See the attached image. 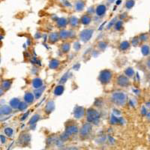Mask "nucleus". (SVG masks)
Returning a JSON list of instances; mask_svg holds the SVG:
<instances>
[{"label": "nucleus", "instance_id": "nucleus-1", "mask_svg": "<svg viewBox=\"0 0 150 150\" xmlns=\"http://www.w3.org/2000/svg\"><path fill=\"white\" fill-rule=\"evenodd\" d=\"M112 98H113V101L116 102V104H119L120 106L123 105L125 102V100H126L125 95L122 92H116V93L113 94Z\"/></svg>", "mask_w": 150, "mask_h": 150}, {"label": "nucleus", "instance_id": "nucleus-2", "mask_svg": "<svg viewBox=\"0 0 150 150\" xmlns=\"http://www.w3.org/2000/svg\"><path fill=\"white\" fill-rule=\"evenodd\" d=\"M98 114L95 110L89 109L87 112V120L89 122H96L98 120Z\"/></svg>", "mask_w": 150, "mask_h": 150}, {"label": "nucleus", "instance_id": "nucleus-3", "mask_svg": "<svg viewBox=\"0 0 150 150\" xmlns=\"http://www.w3.org/2000/svg\"><path fill=\"white\" fill-rule=\"evenodd\" d=\"M111 77H112V74H111V72L110 71L106 70L103 71L101 72V74H100L99 79H100L101 83H108L110 81Z\"/></svg>", "mask_w": 150, "mask_h": 150}, {"label": "nucleus", "instance_id": "nucleus-4", "mask_svg": "<svg viewBox=\"0 0 150 150\" xmlns=\"http://www.w3.org/2000/svg\"><path fill=\"white\" fill-rule=\"evenodd\" d=\"M92 33H93V31L91 29H86V30L83 31L82 33L80 34V38L84 41H89L90 38L92 37Z\"/></svg>", "mask_w": 150, "mask_h": 150}, {"label": "nucleus", "instance_id": "nucleus-5", "mask_svg": "<svg viewBox=\"0 0 150 150\" xmlns=\"http://www.w3.org/2000/svg\"><path fill=\"white\" fill-rule=\"evenodd\" d=\"M117 80L118 84L120 86H128V84H129L128 79L125 76H123V75L120 76V77H118Z\"/></svg>", "mask_w": 150, "mask_h": 150}, {"label": "nucleus", "instance_id": "nucleus-6", "mask_svg": "<svg viewBox=\"0 0 150 150\" xmlns=\"http://www.w3.org/2000/svg\"><path fill=\"white\" fill-rule=\"evenodd\" d=\"M91 129H92V126H91L90 124L84 125L80 130V134L82 136H86L90 132Z\"/></svg>", "mask_w": 150, "mask_h": 150}, {"label": "nucleus", "instance_id": "nucleus-7", "mask_svg": "<svg viewBox=\"0 0 150 150\" xmlns=\"http://www.w3.org/2000/svg\"><path fill=\"white\" fill-rule=\"evenodd\" d=\"M84 115V110L83 108H80V107H77L76 108L74 111V116L77 119L79 118H81Z\"/></svg>", "mask_w": 150, "mask_h": 150}, {"label": "nucleus", "instance_id": "nucleus-8", "mask_svg": "<svg viewBox=\"0 0 150 150\" xmlns=\"http://www.w3.org/2000/svg\"><path fill=\"white\" fill-rule=\"evenodd\" d=\"M78 131V129H77V126H74V125H71V126L68 127V128L65 131V133L67 134L68 135H71L73 134H76Z\"/></svg>", "mask_w": 150, "mask_h": 150}, {"label": "nucleus", "instance_id": "nucleus-9", "mask_svg": "<svg viewBox=\"0 0 150 150\" xmlns=\"http://www.w3.org/2000/svg\"><path fill=\"white\" fill-rule=\"evenodd\" d=\"M33 85L34 86V88H35V89H39V88L42 87V81L40 79L36 78L33 80Z\"/></svg>", "mask_w": 150, "mask_h": 150}, {"label": "nucleus", "instance_id": "nucleus-10", "mask_svg": "<svg viewBox=\"0 0 150 150\" xmlns=\"http://www.w3.org/2000/svg\"><path fill=\"white\" fill-rule=\"evenodd\" d=\"M106 12V7L104 5H99L97 8V14L98 16H102L103 14H104V13Z\"/></svg>", "mask_w": 150, "mask_h": 150}, {"label": "nucleus", "instance_id": "nucleus-11", "mask_svg": "<svg viewBox=\"0 0 150 150\" xmlns=\"http://www.w3.org/2000/svg\"><path fill=\"white\" fill-rule=\"evenodd\" d=\"M1 111H2V113H3V114L8 115L11 112V108L9 107V106L5 105L3 106V107H2V108H1Z\"/></svg>", "mask_w": 150, "mask_h": 150}, {"label": "nucleus", "instance_id": "nucleus-12", "mask_svg": "<svg viewBox=\"0 0 150 150\" xmlns=\"http://www.w3.org/2000/svg\"><path fill=\"white\" fill-rule=\"evenodd\" d=\"M33 100H34V96L33 94L30 93V92H28L25 95V101L27 103H31L33 102Z\"/></svg>", "mask_w": 150, "mask_h": 150}, {"label": "nucleus", "instance_id": "nucleus-13", "mask_svg": "<svg viewBox=\"0 0 150 150\" xmlns=\"http://www.w3.org/2000/svg\"><path fill=\"white\" fill-rule=\"evenodd\" d=\"M10 104L11 107H13L14 108H19V106L21 104V102L19 100H17V98H14L13 100H11L10 102Z\"/></svg>", "mask_w": 150, "mask_h": 150}, {"label": "nucleus", "instance_id": "nucleus-14", "mask_svg": "<svg viewBox=\"0 0 150 150\" xmlns=\"http://www.w3.org/2000/svg\"><path fill=\"white\" fill-rule=\"evenodd\" d=\"M54 109V104H53V102H51V101H50L46 106V111L47 113L49 112H51L52 110Z\"/></svg>", "mask_w": 150, "mask_h": 150}, {"label": "nucleus", "instance_id": "nucleus-15", "mask_svg": "<svg viewBox=\"0 0 150 150\" xmlns=\"http://www.w3.org/2000/svg\"><path fill=\"white\" fill-rule=\"evenodd\" d=\"M84 8V3L81 1H78L75 4V8L77 11H82Z\"/></svg>", "mask_w": 150, "mask_h": 150}, {"label": "nucleus", "instance_id": "nucleus-16", "mask_svg": "<svg viewBox=\"0 0 150 150\" xmlns=\"http://www.w3.org/2000/svg\"><path fill=\"white\" fill-rule=\"evenodd\" d=\"M63 91H64V87L62 86H57L56 89H55L54 93L55 95L59 96V95H61V94L63 92Z\"/></svg>", "mask_w": 150, "mask_h": 150}, {"label": "nucleus", "instance_id": "nucleus-17", "mask_svg": "<svg viewBox=\"0 0 150 150\" xmlns=\"http://www.w3.org/2000/svg\"><path fill=\"white\" fill-rule=\"evenodd\" d=\"M91 21V18L88 15H84L81 18V22L83 24H89Z\"/></svg>", "mask_w": 150, "mask_h": 150}, {"label": "nucleus", "instance_id": "nucleus-18", "mask_svg": "<svg viewBox=\"0 0 150 150\" xmlns=\"http://www.w3.org/2000/svg\"><path fill=\"white\" fill-rule=\"evenodd\" d=\"M59 38V35L57 33H53V34L50 35V42H55L58 40Z\"/></svg>", "mask_w": 150, "mask_h": 150}, {"label": "nucleus", "instance_id": "nucleus-19", "mask_svg": "<svg viewBox=\"0 0 150 150\" xmlns=\"http://www.w3.org/2000/svg\"><path fill=\"white\" fill-rule=\"evenodd\" d=\"M39 118H40L39 115H38V114L35 115V116H33V117L32 118V119H31L30 121H29V125L35 124V123L36 122L38 121V120H39Z\"/></svg>", "mask_w": 150, "mask_h": 150}, {"label": "nucleus", "instance_id": "nucleus-20", "mask_svg": "<svg viewBox=\"0 0 150 150\" xmlns=\"http://www.w3.org/2000/svg\"><path fill=\"white\" fill-rule=\"evenodd\" d=\"M57 23H58L59 26H60V27H63V26H65V25H66L67 21H65V19L61 18L57 21Z\"/></svg>", "mask_w": 150, "mask_h": 150}, {"label": "nucleus", "instance_id": "nucleus-21", "mask_svg": "<svg viewBox=\"0 0 150 150\" xmlns=\"http://www.w3.org/2000/svg\"><path fill=\"white\" fill-rule=\"evenodd\" d=\"M11 83H9L8 80H5L2 83V88H4L5 89H8L10 88Z\"/></svg>", "mask_w": 150, "mask_h": 150}, {"label": "nucleus", "instance_id": "nucleus-22", "mask_svg": "<svg viewBox=\"0 0 150 150\" xmlns=\"http://www.w3.org/2000/svg\"><path fill=\"white\" fill-rule=\"evenodd\" d=\"M69 22H70V23L71 24L72 26H77V23H78V21H77V19L76 18V17H71L70 21H69Z\"/></svg>", "mask_w": 150, "mask_h": 150}, {"label": "nucleus", "instance_id": "nucleus-23", "mask_svg": "<svg viewBox=\"0 0 150 150\" xmlns=\"http://www.w3.org/2000/svg\"><path fill=\"white\" fill-rule=\"evenodd\" d=\"M59 65V62L56 61V60H52L50 62V67L51 68H55L58 66Z\"/></svg>", "mask_w": 150, "mask_h": 150}, {"label": "nucleus", "instance_id": "nucleus-24", "mask_svg": "<svg viewBox=\"0 0 150 150\" xmlns=\"http://www.w3.org/2000/svg\"><path fill=\"white\" fill-rule=\"evenodd\" d=\"M5 134L8 137H11L12 134H13V130L10 128H7L5 129Z\"/></svg>", "mask_w": 150, "mask_h": 150}, {"label": "nucleus", "instance_id": "nucleus-25", "mask_svg": "<svg viewBox=\"0 0 150 150\" xmlns=\"http://www.w3.org/2000/svg\"><path fill=\"white\" fill-rule=\"evenodd\" d=\"M68 36H69V33L67 31H62L61 33H60V37L62 38H66Z\"/></svg>", "mask_w": 150, "mask_h": 150}, {"label": "nucleus", "instance_id": "nucleus-26", "mask_svg": "<svg viewBox=\"0 0 150 150\" xmlns=\"http://www.w3.org/2000/svg\"><path fill=\"white\" fill-rule=\"evenodd\" d=\"M44 89H45V88H39V89H38V91H36L35 92V97L37 98H38L40 97V96H41V92H43V90H44Z\"/></svg>", "mask_w": 150, "mask_h": 150}, {"label": "nucleus", "instance_id": "nucleus-27", "mask_svg": "<svg viewBox=\"0 0 150 150\" xmlns=\"http://www.w3.org/2000/svg\"><path fill=\"white\" fill-rule=\"evenodd\" d=\"M149 52V48L147 46H143L142 47V53H143V55H147Z\"/></svg>", "mask_w": 150, "mask_h": 150}, {"label": "nucleus", "instance_id": "nucleus-28", "mask_svg": "<svg viewBox=\"0 0 150 150\" xmlns=\"http://www.w3.org/2000/svg\"><path fill=\"white\" fill-rule=\"evenodd\" d=\"M134 2L133 0H129V1H128L126 3L127 8H131L134 6Z\"/></svg>", "mask_w": 150, "mask_h": 150}, {"label": "nucleus", "instance_id": "nucleus-29", "mask_svg": "<svg viewBox=\"0 0 150 150\" xmlns=\"http://www.w3.org/2000/svg\"><path fill=\"white\" fill-rule=\"evenodd\" d=\"M62 49L64 52H68V50L70 49V45H69V44H65V45H62Z\"/></svg>", "mask_w": 150, "mask_h": 150}, {"label": "nucleus", "instance_id": "nucleus-30", "mask_svg": "<svg viewBox=\"0 0 150 150\" xmlns=\"http://www.w3.org/2000/svg\"><path fill=\"white\" fill-rule=\"evenodd\" d=\"M128 47H129V44H128L127 41H124L123 43H122L121 49L123 50H126Z\"/></svg>", "mask_w": 150, "mask_h": 150}, {"label": "nucleus", "instance_id": "nucleus-31", "mask_svg": "<svg viewBox=\"0 0 150 150\" xmlns=\"http://www.w3.org/2000/svg\"><path fill=\"white\" fill-rule=\"evenodd\" d=\"M125 74H126L128 76H130V77H131V76L134 74V71L132 70L131 68H128V69L125 71Z\"/></svg>", "mask_w": 150, "mask_h": 150}, {"label": "nucleus", "instance_id": "nucleus-32", "mask_svg": "<svg viewBox=\"0 0 150 150\" xmlns=\"http://www.w3.org/2000/svg\"><path fill=\"white\" fill-rule=\"evenodd\" d=\"M118 122H119V120H118L117 118L115 117V116H112V119H111V122H112V124H116Z\"/></svg>", "mask_w": 150, "mask_h": 150}, {"label": "nucleus", "instance_id": "nucleus-33", "mask_svg": "<svg viewBox=\"0 0 150 150\" xmlns=\"http://www.w3.org/2000/svg\"><path fill=\"white\" fill-rule=\"evenodd\" d=\"M116 26V29H120V28H121V26H122V22H121V21H119V22H117Z\"/></svg>", "mask_w": 150, "mask_h": 150}, {"label": "nucleus", "instance_id": "nucleus-34", "mask_svg": "<svg viewBox=\"0 0 150 150\" xmlns=\"http://www.w3.org/2000/svg\"><path fill=\"white\" fill-rule=\"evenodd\" d=\"M146 65H147V67L149 68V69L150 70V58L146 61Z\"/></svg>", "mask_w": 150, "mask_h": 150}, {"label": "nucleus", "instance_id": "nucleus-35", "mask_svg": "<svg viewBox=\"0 0 150 150\" xmlns=\"http://www.w3.org/2000/svg\"><path fill=\"white\" fill-rule=\"evenodd\" d=\"M1 140H2V143H5V138L2 135H1Z\"/></svg>", "mask_w": 150, "mask_h": 150}, {"label": "nucleus", "instance_id": "nucleus-36", "mask_svg": "<svg viewBox=\"0 0 150 150\" xmlns=\"http://www.w3.org/2000/svg\"><path fill=\"white\" fill-rule=\"evenodd\" d=\"M108 1H109L110 2H113V1H114V0H108Z\"/></svg>", "mask_w": 150, "mask_h": 150}, {"label": "nucleus", "instance_id": "nucleus-37", "mask_svg": "<svg viewBox=\"0 0 150 150\" xmlns=\"http://www.w3.org/2000/svg\"><path fill=\"white\" fill-rule=\"evenodd\" d=\"M70 150H77V149H70Z\"/></svg>", "mask_w": 150, "mask_h": 150}]
</instances>
